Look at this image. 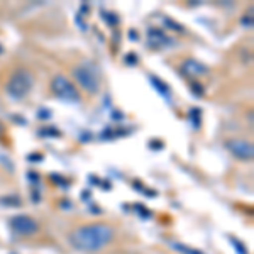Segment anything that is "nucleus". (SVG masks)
Masks as SVG:
<instances>
[{
    "mask_svg": "<svg viewBox=\"0 0 254 254\" xmlns=\"http://www.w3.org/2000/svg\"><path fill=\"white\" fill-rule=\"evenodd\" d=\"M114 237V229L107 224H88L75 229L69 236V243L75 249L93 253L109 244Z\"/></svg>",
    "mask_w": 254,
    "mask_h": 254,
    "instance_id": "nucleus-1",
    "label": "nucleus"
},
{
    "mask_svg": "<svg viewBox=\"0 0 254 254\" xmlns=\"http://www.w3.org/2000/svg\"><path fill=\"white\" fill-rule=\"evenodd\" d=\"M73 76L80 83L81 88L88 93H97L100 90V71L92 61H83L78 66L73 68Z\"/></svg>",
    "mask_w": 254,
    "mask_h": 254,
    "instance_id": "nucleus-2",
    "label": "nucleus"
},
{
    "mask_svg": "<svg viewBox=\"0 0 254 254\" xmlns=\"http://www.w3.org/2000/svg\"><path fill=\"white\" fill-rule=\"evenodd\" d=\"M32 85H34V78H32L31 73L27 69H17L9 78V81H7L5 92L9 93L10 98L19 100V98L26 97L29 93Z\"/></svg>",
    "mask_w": 254,
    "mask_h": 254,
    "instance_id": "nucleus-3",
    "label": "nucleus"
},
{
    "mask_svg": "<svg viewBox=\"0 0 254 254\" xmlns=\"http://www.w3.org/2000/svg\"><path fill=\"white\" fill-rule=\"evenodd\" d=\"M51 90L55 92V95L66 102H80V93L75 88V85L69 81L66 76L58 75L55 76L51 81Z\"/></svg>",
    "mask_w": 254,
    "mask_h": 254,
    "instance_id": "nucleus-4",
    "label": "nucleus"
},
{
    "mask_svg": "<svg viewBox=\"0 0 254 254\" xmlns=\"http://www.w3.org/2000/svg\"><path fill=\"white\" fill-rule=\"evenodd\" d=\"M10 229L19 236H31L38 232V222L29 215H15L10 219Z\"/></svg>",
    "mask_w": 254,
    "mask_h": 254,
    "instance_id": "nucleus-5",
    "label": "nucleus"
},
{
    "mask_svg": "<svg viewBox=\"0 0 254 254\" xmlns=\"http://www.w3.org/2000/svg\"><path fill=\"white\" fill-rule=\"evenodd\" d=\"M227 149L231 151V154H234L236 158L243 159V161H249L254 156V147L251 142L243 141V139H231L225 142Z\"/></svg>",
    "mask_w": 254,
    "mask_h": 254,
    "instance_id": "nucleus-6",
    "label": "nucleus"
},
{
    "mask_svg": "<svg viewBox=\"0 0 254 254\" xmlns=\"http://www.w3.org/2000/svg\"><path fill=\"white\" fill-rule=\"evenodd\" d=\"M147 39H149V44L154 48L158 46H168L171 43V39L163 32L161 29H149L147 31Z\"/></svg>",
    "mask_w": 254,
    "mask_h": 254,
    "instance_id": "nucleus-7",
    "label": "nucleus"
},
{
    "mask_svg": "<svg viewBox=\"0 0 254 254\" xmlns=\"http://www.w3.org/2000/svg\"><path fill=\"white\" fill-rule=\"evenodd\" d=\"M183 69L187 73H190V75H205L207 73V66H203L202 63H198L195 60H187L183 63Z\"/></svg>",
    "mask_w": 254,
    "mask_h": 254,
    "instance_id": "nucleus-8",
    "label": "nucleus"
},
{
    "mask_svg": "<svg viewBox=\"0 0 254 254\" xmlns=\"http://www.w3.org/2000/svg\"><path fill=\"white\" fill-rule=\"evenodd\" d=\"M151 83H153V87L156 88L163 97L170 98V88L166 87V83H163V81L159 78H156V76H151Z\"/></svg>",
    "mask_w": 254,
    "mask_h": 254,
    "instance_id": "nucleus-9",
    "label": "nucleus"
},
{
    "mask_svg": "<svg viewBox=\"0 0 254 254\" xmlns=\"http://www.w3.org/2000/svg\"><path fill=\"white\" fill-rule=\"evenodd\" d=\"M200 109H191V122H193V127L195 129H198L200 127Z\"/></svg>",
    "mask_w": 254,
    "mask_h": 254,
    "instance_id": "nucleus-10",
    "label": "nucleus"
},
{
    "mask_svg": "<svg viewBox=\"0 0 254 254\" xmlns=\"http://www.w3.org/2000/svg\"><path fill=\"white\" fill-rule=\"evenodd\" d=\"M173 248L178 249V251H182V253H185V254H203V253H200V251H195V249L187 248L185 244H173Z\"/></svg>",
    "mask_w": 254,
    "mask_h": 254,
    "instance_id": "nucleus-11",
    "label": "nucleus"
},
{
    "mask_svg": "<svg viewBox=\"0 0 254 254\" xmlns=\"http://www.w3.org/2000/svg\"><path fill=\"white\" fill-rule=\"evenodd\" d=\"M231 241H232V244L236 246V249H237V251H239L241 254H248V251H246V249H243V244H241L239 241H236V239H231Z\"/></svg>",
    "mask_w": 254,
    "mask_h": 254,
    "instance_id": "nucleus-12",
    "label": "nucleus"
},
{
    "mask_svg": "<svg viewBox=\"0 0 254 254\" xmlns=\"http://www.w3.org/2000/svg\"><path fill=\"white\" fill-rule=\"evenodd\" d=\"M165 22L168 24V26H171V27H173V31H183V27H182V26H178V24H175V22H173V20L166 19V20H165Z\"/></svg>",
    "mask_w": 254,
    "mask_h": 254,
    "instance_id": "nucleus-13",
    "label": "nucleus"
},
{
    "mask_svg": "<svg viewBox=\"0 0 254 254\" xmlns=\"http://www.w3.org/2000/svg\"><path fill=\"white\" fill-rule=\"evenodd\" d=\"M0 53H2V46H0Z\"/></svg>",
    "mask_w": 254,
    "mask_h": 254,
    "instance_id": "nucleus-14",
    "label": "nucleus"
}]
</instances>
